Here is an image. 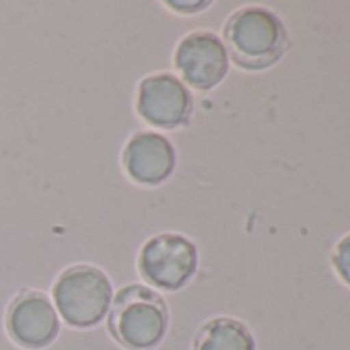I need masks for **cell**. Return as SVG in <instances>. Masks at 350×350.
Instances as JSON below:
<instances>
[{"label":"cell","instance_id":"5b68a950","mask_svg":"<svg viewBox=\"0 0 350 350\" xmlns=\"http://www.w3.org/2000/svg\"><path fill=\"white\" fill-rule=\"evenodd\" d=\"M136 111L148 126L178 130L190 124L194 113V97L180 77L171 72H157L138 83Z\"/></svg>","mask_w":350,"mask_h":350},{"label":"cell","instance_id":"7a4b0ae2","mask_svg":"<svg viewBox=\"0 0 350 350\" xmlns=\"http://www.w3.org/2000/svg\"><path fill=\"white\" fill-rule=\"evenodd\" d=\"M229 60L245 70H264L276 64L288 48L282 21L264 7L235 11L223 27Z\"/></svg>","mask_w":350,"mask_h":350},{"label":"cell","instance_id":"8fae6325","mask_svg":"<svg viewBox=\"0 0 350 350\" xmlns=\"http://www.w3.org/2000/svg\"><path fill=\"white\" fill-rule=\"evenodd\" d=\"M165 7L169 9H175V13H184V15H194V13H200L202 9L211 7L208 0H196V3H180V0H169V3H165Z\"/></svg>","mask_w":350,"mask_h":350},{"label":"cell","instance_id":"ba28073f","mask_svg":"<svg viewBox=\"0 0 350 350\" xmlns=\"http://www.w3.org/2000/svg\"><path fill=\"white\" fill-rule=\"evenodd\" d=\"M122 165L134 184L154 188L173 175L178 165V150L167 136L142 130L128 138L122 150Z\"/></svg>","mask_w":350,"mask_h":350},{"label":"cell","instance_id":"6da1fadb","mask_svg":"<svg viewBox=\"0 0 350 350\" xmlns=\"http://www.w3.org/2000/svg\"><path fill=\"white\" fill-rule=\"evenodd\" d=\"M107 327L126 350H152L169 329L167 303L150 286L126 284L111 301Z\"/></svg>","mask_w":350,"mask_h":350},{"label":"cell","instance_id":"277c9868","mask_svg":"<svg viewBox=\"0 0 350 350\" xmlns=\"http://www.w3.org/2000/svg\"><path fill=\"white\" fill-rule=\"evenodd\" d=\"M196 243L180 233H159L146 239L138 252V272L150 288L182 291L198 272Z\"/></svg>","mask_w":350,"mask_h":350},{"label":"cell","instance_id":"3957f363","mask_svg":"<svg viewBox=\"0 0 350 350\" xmlns=\"http://www.w3.org/2000/svg\"><path fill=\"white\" fill-rule=\"evenodd\" d=\"M58 315L79 329L99 325L111 307L113 286L109 276L91 264H75L62 270L52 286Z\"/></svg>","mask_w":350,"mask_h":350},{"label":"cell","instance_id":"52a82bcc","mask_svg":"<svg viewBox=\"0 0 350 350\" xmlns=\"http://www.w3.org/2000/svg\"><path fill=\"white\" fill-rule=\"evenodd\" d=\"M7 329L21 348L42 350L58 338L60 315L48 295L25 288L9 305Z\"/></svg>","mask_w":350,"mask_h":350},{"label":"cell","instance_id":"9c48e42d","mask_svg":"<svg viewBox=\"0 0 350 350\" xmlns=\"http://www.w3.org/2000/svg\"><path fill=\"white\" fill-rule=\"evenodd\" d=\"M194 350H256V340L239 319L215 317L198 329Z\"/></svg>","mask_w":350,"mask_h":350},{"label":"cell","instance_id":"30bf717a","mask_svg":"<svg viewBox=\"0 0 350 350\" xmlns=\"http://www.w3.org/2000/svg\"><path fill=\"white\" fill-rule=\"evenodd\" d=\"M332 264L338 272V276L350 286V235H346L334 250Z\"/></svg>","mask_w":350,"mask_h":350},{"label":"cell","instance_id":"8992f818","mask_svg":"<svg viewBox=\"0 0 350 350\" xmlns=\"http://www.w3.org/2000/svg\"><path fill=\"white\" fill-rule=\"evenodd\" d=\"M229 54L223 40L213 31L188 33L173 52V66L186 87L211 91L229 72Z\"/></svg>","mask_w":350,"mask_h":350}]
</instances>
